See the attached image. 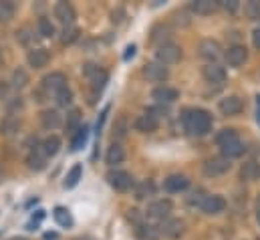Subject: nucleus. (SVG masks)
<instances>
[{
  "label": "nucleus",
  "instance_id": "obj_9",
  "mask_svg": "<svg viewBox=\"0 0 260 240\" xmlns=\"http://www.w3.org/2000/svg\"><path fill=\"white\" fill-rule=\"evenodd\" d=\"M172 212V202L170 200H155L147 206V216L155 218V220H168Z\"/></svg>",
  "mask_w": 260,
  "mask_h": 240
},
{
  "label": "nucleus",
  "instance_id": "obj_20",
  "mask_svg": "<svg viewBox=\"0 0 260 240\" xmlns=\"http://www.w3.org/2000/svg\"><path fill=\"white\" fill-rule=\"evenodd\" d=\"M41 149H43V154H45L47 158H53V156H57L59 149H61V139H59L57 135H49V137L43 139Z\"/></svg>",
  "mask_w": 260,
  "mask_h": 240
},
{
  "label": "nucleus",
  "instance_id": "obj_50",
  "mask_svg": "<svg viewBox=\"0 0 260 240\" xmlns=\"http://www.w3.org/2000/svg\"><path fill=\"white\" fill-rule=\"evenodd\" d=\"M256 103H258V113H256V117H258V123H260V95L256 97Z\"/></svg>",
  "mask_w": 260,
  "mask_h": 240
},
{
  "label": "nucleus",
  "instance_id": "obj_14",
  "mask_svg": "<svg viewBox=\"0 0 260 240\" xmlns=\"http://www.w3.org/2000/svg\"><path fill=\"white\" fill-rule=\"evenodd\" d=\"M242 107H244V103L236 95H230V97H226V99L220 101V111L224 115H238L242 111Z\"/></svg>",
  "mask_w": 260,
  "mask_h": 240
},
{
  "label": "nucleus",
  "instance_id": "obj_7",
  "mask_svg": "<svg viewBox=\"0 0 260 240\" xmlns=\"http://www.w3.org/2000/svg\"><path fill=\"white\" fill-rule=\"evenodd\" d=\"M230 166L232 164L226 158H212V160H208L204 164V174L206 176H222V174H226L230 170Z\"/></svg>",
  "mask_w": 260,
  "mask_h": 240
},
{
  "label": "nucleus",
  "instance_id": "obj_3",
  "mask_svg": "<svg viewBox=\"0 0 260 240\" xmlns=\"http://www.w3.org/2000/svg\"><path fill=\"white\" fill-rule=\"evenodd\" d=\"M105 178L109 182V186L115 188L117 192H125V190H129L131 186H133V178L127 172H123V170H111Z\"/></svg>",
  "mask_w": 260,
  "mask_h": 240
},
{
  "label": "nucleus",
  "instance_id": "obj_43",
  "mask_svg": "<svg viewBox=\"0 0 260 240\" xmlns=\"http://www.w3.org/2000/svg\"><path fill=\"white\" fill-rule=\"evenodd\" d=\"M99 69H101V67L95 65V63H85V65H83V75H85L87 79H93V77L99 73Z\"/></svg>",
  "mask_w": 260,
  "mask_h": 240
},
{
  "label": "nucleus",
  "instance_id": "obj_18",
  "mask_svg": "<svg viewBox=\"0 0 260 240\" xmlns=\"http://www.w3.org/2000/svg\"><path fill=\"white\" fill-rule=\"evenodd\" d=\"M151 97L157 101V103H172L178 99V91L172 89V87H157L151 91Z\"/></svg>",
  "mask_w": 260,
  "mask_h": 240
},
{
  "label": "nucleus",
  "instance_id": "obj_6",
  "mask_svg": "<svg viewBox=\"0 0 260 240\" xmlns=\"http://www.w3.org/2000/svg\"><path fill=\"white\" fill-rule=\"evenodd\" d=\"M198 51H200V57H202V59L210 61V63L216 61L222 55V47H220V43L214 41V39H204V41L200 43Z\"/></svg>",
  "mask_w": 260,
  "mask_h": 240
},
{
  "label": "nucleus",
  "instance_id": "obj_27",
  "mask_svg": "<svg viewBox=\"0 0 260 240\" xmlns=\"http://www.w3.org/2000/svg\"><path fill=\"white\" fill-rule=\"evenodd\" d=\"M65 129L75 133L77 129H81V111L79 109H71L67 113V119H65Z\"/></svg>",
  "mask_w": 260,
  "mask_h": 240
},
{
  "label": "nucleus",
  "instance_id": "obj_23",
  "mask_svg": "<svg viewBox=\"0 0 260 240\" xmlns=\"http://www.w3.org/2000/svg\"><path fill=\"white\" fill-rule=\"evenodd\" d=\"M87 135H89V127H87V125H83L81 129H77V131L73 133V139H71V149H73V152H79V149L87 143Z\"/></svg>",
  "mask_w": 260,
  "mask_h": 240
},
{
  "label": "nucleus",
  "instance_id": "obj_49",
  "mask_svg": "<svg viewBox=\"0 0 260 240\" xmlns=\"http://www.w3.org/2000/svg\"><path fill=\"white\" fill-rule=\"evenodd\" d=\"M45 238H47V240H57V234H55V232H47V234H45Z\"/></svg>",
  "mask_w": 260,
  "mask_h": 240
},
{
  "label": "nucleus",
  "instance_id": "obj_41",
  "mask_svg": "<svg viewBox=\"0 0 260 240\" xmlns=\"http://www.w3.org/2000/svg\"><path fill=\"white\" fill-rule=\"evenodd\" d=\"M127 129H129V127H127V121H125V117H119V119H117V123H115V127H113V135L121 139V137H125V135H127Z\"/></svg>",
  "mask_w": 260,
  "mask_h": 240
},
{
  "label": "nucleus",
  "instance_id": "obj_40",
  "mask_svg": "<svg viewBox=\"0 0 260 240\" xmlns=\"http://www.w3.org/2000/svg\"><path fill=\"white\" fill-rule=\"evenodd\" d=\"M30 39H32V31H30V26H22V28L16 31V41H18L20 45H28Z\"/></svg>",
  "mask_w": 260,
  "mask_h": 240
},
{
  "label": "nucleus",
  "instance_id": "obj_4",
  "mask_svg": "<svg viewBox=\"0 0 260 240\" xmlns=\"http://www.w3.org/2000/svg\"><path fill=\"white\" fill-rule=\"evenodd\" d=\"M168 75H170V71L161 63H147L143 67V77L147 81H151V83H164L168 79Z\"/></svg>",
  "mask_w": 260,
  "mask_h": 240
},
{
  "label": "nucleus",
  "instance_id": "obj_22",
  "mask_svg": "<svg viewBox=\"0 0 260 240\" xmlns=\"http://www.w3.org/2000/svg\"><path fill=\"white\" fill-rule=\"evenodd\" d=\"M45 162H47V156L43 154L41 145H39L37 149H32V152L28 154V158H26V164H28L30 170H43V168H45Z\"/></svg>",
  "mask_w": 260,
  "mask_h": 240
},
{
  "label": "nucleus",
  "instance_id": "obj_42",
  "mask_svg": "<svg viewBox=\"0 0 260 240\" xmlns=\"http://www.w3.org/2000/svg\"><path fill=\"white\" fill-rule=\"evenodd\" d=\"M246 14L252 18V20H260V2H248L246 4Z\"/></svg>",
  "mask_w": 260,
  "mask_h": 240
},
{
  "label": "nucleus",
  "instance_id": "obj_25",
  "mask_svg": "<svg viewBox=\"0 0 260 240\" xmlns=\"http://www.w3.org/2000/svg\"><path fill=\"white\" fill-rule=\"evenodd\" d=\"M242 154H244V145L240 143V139H238V141H234V143H228V145H224V147H222V158H226V160L240 158Z\"/></svg>",
  "mask_w": 260,
  "mask_h": 240
},
{
  "label": "nucleus",
  "instance_id": "obj_45",
  "mask_svg": "<svg viewBox=\"0 0 260 240\" xmlns=\"http://www.w3.org/2000/svg\"><path fill=\"white\" fill-rule=\"evenodd\" d=\"M252 43H254V47L260 51V28H256V31L252 33Z\"/></svg>",
  "mask_w": 260,
  "mask_h": 240
},
{
  "label": "nucleus",
  "instance_id": "obj_24",
  "mask_svg": "<svg viewBox=\"0 0 260 240\" xmlns=\"http://www.w3.org/2000/svg\"><path fill=\"white\" fill-rule=\"evenodd\" d=\"M234 141H238V131H236V129H222V131H218V135H216V143H218L220 147H224V145H228V143H234Z\"/></svg>",
  "mask_w": 260,
  "mask_h": 240
},
{
  "label": "nucleus",
  "instance_id": "obj_21",
  "mask_svg": "<svg viewBox=\"0 0 260 240\" xmlns=\"http://www.w3.org/2000/svg\"><path fill=\"white\" fill-rule=\"evenodd\" d=\"M125 160V149L119 145V143H111V147L107 149V156H105V162L109 166H117Z\"/></svg>",
  "mask_w": 260,
  "mask_h": 240
},
{
  "label": "nucleus",
  "instance_id": "obj_47",
  "mask_svg": "<svg viewBox=\"0 0 260 240\" xmlns=\"http://www.w3.org/2000/svg\"><path fill=\"white\" fill-rule=\"evenodd\" d=\"M133 55H135V47L131 45V47H127V49H125V57H123V59L127 61V59H131Z\"/></svg>",
  "mask_w": 260,
  "mask_h": 240
},
{
  "label": "nucleus",
  "instance_id": "obj_35",
  "mask_svg": "<svg viewBox=\"0 0 260 240\" xmlns=\"http://www.w3.org/2000/svg\"><path fill=\"white\" fill-rule=\"evenodd\" d=\"M55 220L61 224V226H65V228H69V226H73V218H71V214H69V210H65V208H55Z\"/></svg>",
  "mask_w": 260,
  "mask_h": 240
},
{
  "label": "nucleus",
  "instance_id": "obj_11",
  "mask_svg": "<svg viewBox=\"0 0 260 240\" xmlns=\"http://www.w3.org/2000/svg\"><path fill=\"white\" fill-rule=\"evenodd\" d=\"M200 208H202L206 214L214 216V214H220V212H224V208H226V200H224L222 196H206Z\"/></svg>",
  "mask_w": 260,
  "mask_h": 240
},
{
  "label": "nucleus",
  "instance_id": "obj_53",
  "mask_svg": "<svg viewBox=\"0 0 260 240\" xmlns=\"http://www.w3.org/2000/svg\"><path fill=\"white\" fill-rule=\"evenodd\" d=\"M0 61H2V53H0Z\"/></svg>",
  "mask_w": 260,
  "mask_h": 240
},
{
  "label": "nucleus",
  "instance_id": "obj_2",
  "mask_svg": "<svg viewBox=\"0 0 260 240\" xmlns=\"http://www.w3.org/2000/svg\"><path fill=\"white\" fill-rule=\"evenodd\" d=\"M155 57H157V63H161V65H172V63H178L182 59V49L174 43H161L157 47Z\"/></svg>",
  "mask_w": 260,
  "mask_h": 240
},
{
  "label": "nucleus",
  "instance_id": "obj_28",
  "mask_svg": "<svg viewBox=\"0 0 260 240\" xmlns=\"http://www.w3.org/2000/svg\"><path fill=\"white\" fill-rule=\"evenodd\" d=\"M81 176H83V166L81 164H75L71 170H69V174H67V180H65V188H75L79 180H81Z\"/></svg>",
  "mask_w": 260,
  "mask_h": 240
},
{
  "label": "nucleus",
  "instance_id": "obj_17",
  "mask_svg": "<svg viewBox=\"0 0 260 240\" xmlns=\"http://www.w3.org/2000/svg\"><path fill=\"white\" fill-rule=\"evenodd\" d=\"M188 186H190V180L186 176H182V174H174V176H170V178L164 180V188L168 192H182Z\"/></svg>",
  "mask_w": 260,
  "mask_h": 240
},
{
  "label": "nucleus",
  "instance_id": "obj_48",
  "mask_svg": "<svg viewBox=\"0 0 260 240\" xmlns=\"http://www.w3.org/2000/svg\"><path fill=\"white\" fill-rule=\"evenodd\" d=\"M6 93H8V87H6V85H4V83H2V85H0V95H2V97H4V95H6Z\"/></svg>",
  "mask_w": 260,
  "mask_h": 240
},
{
  "label": "nucleus",
  "instance_id": "obj_1",
  "mask_svg": "<svg viewBox=\"0 0 260 240\" xmlns=\"http://www.w3.org/2000/svg\"><path fill=\"white\" fill-rule=\"evenodd\" d=\"M184 125L192 135H206L212 129V115L206 109H188L184 115Z\"/></svg>",
  "mask_w": 260,
  "mask_h": 240
},
{
  "label": "nucleus",
  "instance_id": "obj_52",
  "mask_svg": "<svg viewBox=\"0 0 260 240\" xmlns=\"http://www.w3.org/2000/svg\"><path fill=\"white\" fill-rule=\"evenodd\" d=\"M12 240H24V238H12Z\"/></svg>",
  "mask_w": 260,
  "mask_h": 240
},
{
  "label": "nucleus",
  "instance_id": "obj_34",
  "mask_svg": "<svg viewBox=\"0 0 260 240\" xmlns=\"http://www.w3.org/2000/svg\"><path fill=\"white\" fill-rule=\"evenodd\" d=\"M260 176V168L254 164V162H248L242 166V178L244 180H256Z\"/></svg>",
  "mask_w": 260,
  "mask_h": 240
},
{
  "label": "nucleus",
  "instance_id": "obj_15",
  "mask_svg": "<svg viewBox=\"0 0 260 240\" xmlns=\"http://www.w3.org/2000/svg\"><path fill=\"white\" fill-rule=\"evenodd\" d=\"M28 65L32 67V69H43V67H47V63L51 61V55H49V51L47 49H32L30 53H28Z\"/></svg>",
  "mask_w": 260,
  "mask_h": 240
},
{
  "label": "nucleus",
  "instance_id": "obj_13",
  "mask_svg": "<svg viewBox=\"0 0 260 240\" xmlns=\"http://www.w3.org/2000/svg\"><path fill=\"white\" fill-rule=\"evenodd\" d=\"M246 59H248V53H246V47H242V45H234L226 51V63L230 67H240V65H244Z\"/></svg>",
  "mask_w": 260,
  "mask_h": 240
},
{
  "label": "nucleus",
  "instance_id": "obj_19",
  "mask_svg": "<svg viewBox=\"0 0 260 240\" xmlns=\"http://www.w3.org/2000/svg\"><path fill=\"white\" fill-rule=\"evenodd\" d=\"M41 123H43L45 129H57V127L63 123V119H61V113H59V111L47 109V111L41 113Z\"/></svg>",
  "mask_w": 260,
  "mask_h": 240
},
{
  "label": "nucleus",
  "instance_id": "obj_10",
  "mask_svg": "<svg viewBox=\"0 0 260 240\" xmlns=\"http://www.w3.org/2000/svg\"><path fill=\"white\" fill-rule=\"evenodd\" d=\"M202 75H204V79H206L208 83H214V85H220V83L226 81V71H224V67H220V65H216V63L206 65L204 71H202Z\"/></svg>",
  "mask_w": 260,
  "mask_h": 240
},
{
  "label": "nucleus",
  "instance_id": "obj_26",
  "mask_svg": "<svg viewBox=\"0 0 260 240\" xmlns=\"http://www.w3.org/2000/svg\"><path fill=\"white\" fill-rule=\"evenodd\" d=\"M192 8H194L198 14H212L214 10L220 8V4L214 2V0H196L194 4H192Z\"/></svg>",
  "mask_w": 260,
  "mask_h": 240
},
{
  "label": "nucleus",
  "instance_id": "obj_12",
  "mask_svg": "<svg viewBox=\"0 0 260 240\" xmlns=\"http://www.w3.org/2000/svg\"><path fill=\"white\" fill-rule=\"evenodd\" d=\"M184 228H186L184 220H180V218H168V220H164V224H161L159 230L166 236H170V238H178V236L184 234Z\"/></svg>",
  "mask_w": 260,
  "mask_h": 240
},
{
  "label": "nucleus",
  "instance_id": "obj_32",
  "mask_svg": "<svg viewBox=\"0 0 260 240\" xmlns=\"http://www.w3.org/2000/svg\"><path fill=\"white\" fill-rule=\"evenodd\" d=\"M137 236L141 240H157V228L155 226H149V224H141L137 226Z\"/></svg>",
  "mask_w": 260,
  "mask_h": 240
},
{
  "label": "nucleus",
  "instance_id": "obj_8",
  "mask_svg": "<svg viewBox=\"0 0 260 240\" xmlns=\"http://www.w3.org/2000/svg\"><path fill=\"white\" fill-rule=\"evenodd\" d=\"M55 18L61 24H65V26H73V22L77 18V12H75L73 4H69V2H57L55 4Z\"/></svg>",
  "mask_w": 260,
  "mask_h": 240
},
{
  "label": "nucleus",
  "instance_id": "obj_5",
  "mask_svg": "<svg viewBox=\"0 0 260 240\" xmlns=\"http://www.w3.org/2000/svg\"><path fill=\"white\" fill-rule=\"evenodd\" d=\"M67 87V77L65 73H61V71H55V73H51V75H47L45 79H43V89L47 91V93H59V91H63Z\"/></svg>",
  "mask_w": 260,
  "mask_h": 240
},
{
  "label": "nucleus",
  "instance_id": "obj_54",
  "mask_svg": "<svg viewBox=\"0 0 260 240\" xmlns=\"http://www.w3.org/2000/svg\"><path fill=\"white\" fill-rule=\"evenodd\" d=\"M258 240H260V238H258Z\"/></svg>",
  "mask_w": 260,
  "mask_h": 240
},
{
  "label": "nucleus",
  "instance_id": "obj_33",
  "mask_svg": "<svg viewBox=\"0 0 260 240\" xmlns=\"http://www.w3.org/2000/svg\"><path fill=\"white\" fill-rule=\"evenodd\" d=\"M79 35H81V31L77 26H65L63 33H61V43L63 45H73L79 39Z\"/></svg>",
  "mask_w": 260,
  "mask_h": 240
},
{
  "label": "nucleus",
  "instance_id": "obj_46",
  "mask_svg": "<svg viewBox=\"0 0 260 240\" xmlns=\"http://www.w3.org/2000/svg\"><path fill=\"white\" fill-rule=\"evenodd\" d=\"M224 8H226V10H230V12H234V10L238 8V2H236V0H230V2H226V4H224Z\"/></svg>",
  "mask_w": 260,
  "mask_h": 240
},
{
  "label": "nucleus",
  "instance_id": "obj_38",
  "mask_svg": "<svg viewBox=\"0 0 260 240\" xmlns=\"http://www.w3.org/2000/svg\"><path fill=\"white\" fill-rule=\"evenodd\" d=\"M14 16V4L12 2H0V22H8Z\"/></svg>",
  "mask_w": 260,
  "mask_h": 240
},
{
  "label": "nucleus",
  "instance_id": "obj_36",
  "mask_svg": "<svg viewBox=\"0 0 260 240\" xmlns=\"http://www.w3.org/2000/svg\"><path fill=\"white\" fill-rule=\"evenodd\" d=\"M26 83H28V75H26V71H24V69H16V71L12 73V87L22 89Z\"/></svg>",
  "mask_w": 260,
  "mask_h": 240
},
{
  "label": "nucleus",
  "instance_id": "obj_30",
  "mask_svg": "<svg viewBox=\"0 0 260 240\" xmlns=\"http://www.w3.org/2000/svg\"><path fill=\"white\" fill-rule=\"evenodd\" d=\"M107 81H109V73H107L105 69H99V73L91 79V87H93V91H95V93H99V91L107 85Z\"/></svg>",
  "mask_w": 260,
  "mask_h": 240
},
{
  "label": "nucleus",
  "instance_id": "obj_51",
  "mask_svg": "<svg viewBox=\"0 0 260 240\" xmlns=\"http://www.w3.org/2000/svg\"><path fill=\"white\" fill-rule=\"evenodd\" d=\"M256 218H258V224H260V202H258V210H256Z\"/></svg>",
  "mask_w": 260,
  "mask_h": 240
},
{
  "label": "nucleus",
  "instance_id": "obj_16",
  "mask_svg": "<svg viewBox=\"0 0 260 240\" xmlns=\"http://www.w3.org/2000/svg\"><path fill=\"white\" fill-rule=\"evenodd\" d=\"M157 125H159V119H155V117L149 115V113L139 115V117L135 119V129L141 131V133H153V131L157 129Z\"/></svg>",
  "mask_w": 260,
  "mask_h": 240
},
{
  "label": "nucleus",
  "instance_id": "obj_39",
  "mask_svg": "<svg viewBox=\"0 0 260 240\" xmlns=\"http://www.w3.org/2000/svg\"><path fill=\"white\" fill-rule=\"evenodd\" d=\"M55 99H57V105H61V107H67V105H71L73 103V91L65 87L63 91H59L57 95H55Z\"/></svg>",
  "mask_w": 260,
  "mask_h": 240
},
{
  "label": "nucleus",
  "instance_id": "obj_31",
  "mask_svg": "<svg viewBox=\"0 0 260 240\" xmlns=\"http://www.w3.org/2000/svg\"><path fill=\"white\" fill-rule=\"evenodd\" d=\"M18 129H20V121L16 119V117H6V119L0 123V133L2 135H12Z\"/></svg>",
  "mask_w": 260,
  "mask_h": 240
},
{
  "label": "nucleus",
  "instance_id": "obj_37",
  "mask_svg": "<svg viewBox=\"0 0 260 240\" xmlns=\"http://www.w3.org/2000/svg\"><path fill=\"white\" fill-rule=\"evenodd\" d=\"M153 190H155V188H153L151 182H143V184H139V186L135 188V198H137V200H143V198L151 196Z\"/></svg>",
  "mask_w": 260,
  "mask_h": 240
},
{
  "label": "nucleus",
  "instance_id": "obj_29",
  "mask_svg": "<svg viewBox=\"0 0 260 240\" xmlns=\"http://www.w3.org/2000/svg\"><path fill=\"white\" fill-rule=\"evenodd\" d=\"M37 26H39V35L45 37V39H51V37L55 35V24H53L51 18H47V16H41Z\"/></svg>",
  "mask_w": 260,
  "mask_h": 240
},
{
  "label": "nucleus",
  "instance_id": "obj_44",
  "mask_svg": "<svg viewBox=\"0 0 260 240\" xmlns=\"http://www.w3.org/2000/svg\"><path fill=\"white\" fill-rule=\"evenodd\" d=\"M129 220H133L137 226H141V224H143V222H141V216L137 214V210H129Z\"/></svg>",
  "mask_w": 260,
  "mask_h": 240
}]
</instances>
